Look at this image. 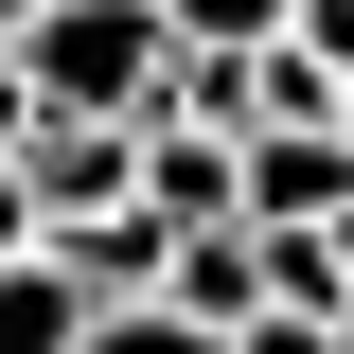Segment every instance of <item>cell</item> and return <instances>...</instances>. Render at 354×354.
Instances as JSON below:
<instances>
[{
    "mask_svg": "<svg viewBox=\"0 0 354 354\" xmlns=\"http://www.w3.org/2000/svg\"><path fill=\"white\" fill-rule=\"evenodd\" d=\"M18 71H36V106H71V124H160L177 18L160 0H36V18H18Z\"/></svg>",
    "mask_w": 354,
    "mask_h": 354,
    "instance_id": "6da1fadb",
    "label": "cell"
},
{
    "mask_svg": "<svg viewBox=\"0 0 354 354\" xmlns=\"http://www.w3.org/2000/svg\"><path fill=\"white\" fill-rule=\"evenodd\" d=\"M18 177H36V230H88L142 195V124H71V106H36L18 124Z\"/></svg>",
    "mask_w": 354,
    "mask_h": 354,
    "instance_id": "7a4b0ae2",
    "label": "cell"
},
{
    "mask_svg": "<svg viewBox=\"0 0 354 354\" xmlns=\"http://www.w3.org/2000/svg\"><path fill=\"white\" fill-rule=\"evenodd\" d=\"M354 213V124H248V230H337Z\"/></svg>",
    "mask_w": 354,
    "mask_h": 354,
    "instance_id": "3957f363",
    "label": "cell"
},
{
    "mask_svg": "<svg viewBox=\"0 0 354 354\" xmlns=\"http://www.w3.org/2000/svg\"><path fill=\"white\" fill-rule=\"evenodd\" d=\"M53 266H71L88 301H160V283H177V230H160V213L124 195V213H88V230H53Z\"/></svg>",
    "mask_w": 354,
    "mask_h": 354,
    "instance_id": "277c9868",
    "label": "cell"
},
{
    "mask_svg": "<svg viewBox=\"0 0 354 354\" xmlns=\"http://www.w3.org/2000/svg\"><path fill=\"white\" fill-rule=\"evenodd\" d=\"M177 319H213V337H248L266 319V230H177V283H160Z\"/></svg>",
    "mask_w": 354,
    "mask_h": 354,
    "instance_id": "5b68a950",
    "label": "cell"
},
{
    "mask_svg": "<svg viewBox=\"0 0 354 354\" xmlns=\"http://www.w3.org/2000/svg\"><path fill=\"white\" fill-rule=\"evenodd\" d=\"M88 319H106V301H88L53 248H18V266H0V354H88Z\"/></svg>",
    "mask_w": 354,
    "mask_h": 354,
    "instance_id": "8992f818",
    "label": "cell"
},
{
    "mask_svg": "<svg viewBox=\"0 0 354 354\" xmlns=\"http://www.w3.org/2000/svg\"><path fill=\"white\" fill-rule=\"evenodd\" d=\"M160 18H177V53H266L301 0H160Z\"/></svg>",
    "mask_w": 354,
    "mask_h": 354,
    "instance_id": "52a82bcc",
    "label": "cell"
},
{
    "mask_svg": "<svg viewBox=\"0 0 354 354\" xmlns=\"http://www.w3.org/2000/svg\"><path fill=\"white\" fill-rule=\"evenodd\" d=\"M88 354H230V337H213V319H177V301H106Z\"/></svg>",
    "mask_w": 354,
    "mask_h": 354,
    "instance_id": "ba28073f",
    "label": "cell"
},
{
    "mask_svg": "<svg viewBox=\"0 0 354 354\" xmlns=\"http://www.w3.org/2000/svg\"><path fill=\"white\" fill-rule=\"evenodd\" d=\"M230 354H354V319H301V301H266V319H248Z\"/></svg>",
    "mask_w": 354,
    "mask_h": 354,
    "instance_id": "9c48e42d",
    "label": "cell"
},
{
    "mask_svg": "<svg viewBox=\"0 0 354 354\" xmlns=\"http://www.w3.org/2000/svg\"><path fill=\"white\" fill-rule=\"evenodd\" d=\"M18 248H53V230H36V177H18V142H0V266H18Z\"/></svg>",
    "mask_w": 354,
    "mask_h": 354,
    "instance_id": "30bf717a",
    "label": "cell"
},
{
    "mask_svg": "<svg viewBox=\"0 0 354 354\" xmlns=\"http://www.w3.org/2000/svg\"><path fill=\"white\" fill-rule=\"evenodd\" d=\"M36 124V71H18V18H0V142Z\"/></svg>",
    "mask_w": 354,
    "mask_h": 354,
    "instance_id": "8fae6325",
    "label": "cell"
},
{
    "mask_svg": "<svg viewBox=\"0 0 354 354\" xmlns=\"http://www.w3.org/2000/svg\"><path fill=\"white\" fill-rule=\"evenodd\" d=\"M0 18H36V0H0Z\"/></svg>",
    "mask_w": 354,
    "mask_h": 354,
    "instance_id": "7c38bea8",
    "label": "cell"
},
{
    "mask_svg": "<svg viewBox=\"0 0 354 354\" xmlns=\"http://www.w3.org/2000/svg\"><path fill=\"white\" fill-rule=\"evenodd\" d=\"M337 248H354V213H337Z\"/></svg>",
    "mask_w": 354,
    "mask_h": 354,
    "instance_id": "4fadbf2b",
    "label": "cell"
}]
</instances>
